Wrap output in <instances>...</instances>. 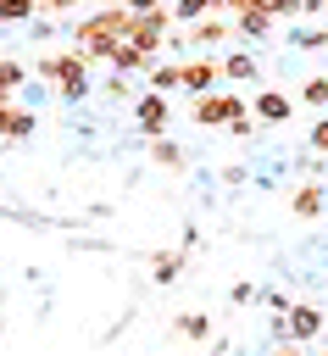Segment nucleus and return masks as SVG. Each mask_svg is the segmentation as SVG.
I'll use <instances>...</instances> for the list:
<instances>
[{"instance_id":"f257e3e1","label":"nucleus","mask_w":328,"mask_h":356,"mask_svg":"<svg viewBox=\"0 0 328 356\" xmlns=\"http://www.w3.org/2000/svg\"><path fill=\"white\" fill-rule=\"evenodd\" d=\"M28 72H39L44 83H56V95H61L67 106H78V100L89 95V61H83L78 50H44L39 61H28Z\"/></svg>"},{"instance_id":"f03ea898","label":"nucleus","mask_w":328,"mask_h":356,"mask_svg":"<svg viewBox=\"0 0 328 356\" xmlns=\"http://www.w3.org/2000/svg\"><path fill=\"white\" fill-rule=\"evenodd\" d=\"M322 328H328V317H322L311 300H289V312H278V339L311 345V339H322Z\"/></svg>"},{"instance_id":"7ed1b4c3","label":"nucleus","mask_w":328,"mask_h":356,"mask_svg":"<svg viewBox=\"0 0 328 356\" xmlns=\"http://www.w3.org/2000/svg\"><path fill=\"white\" fill-rule=\"evenodd\" d=\"M189 117H195V128H228L233 117H250L245 111V95H195V106H189Z\"/></svg>"},{"instance_id":"20e7f679","label":"nucleus","mask_w":328,"mask_h":356,"mask_svg":"<svg viewBox=\"0 0 328 356\" xmlns=\"http://www.w3.org/2000/svg\"><path fill=\"white\" fill-rule=\"evenodd\" d=\"M133 122L145 128V139H161V134H167V122H172V100H167V95H156V89L133 95Z\"/></svg>"},{"instance_id":"39448f33","label":"nucleus","mask_w":328,"mask_h":356,"mask_svg":"<svg viewBox=\"0 0 328 356\" xmlns=\"http://www.w3.org/2000/svg\"><path fill=\"white\" fill-rule=\"evenodd\" d=\"M217 78H222L217 56H183L178 61V89H189V95H211Z\"/></svg>"},{"instance_id":"423d86ee","label":"nucleus","mask_w":328,"mask_h":356,"mask_svg":"<svg viewBox=\"0 0 328 356\" xmlns=\"http://www.w3.org/2000/svg\"><path fill=\"white\" fill-rule=\"evenodd\" d=\"M289 211H295L300 222H311V217H322V211H328V189H322L317 178H306V184H300V189L289 195Z\"/></svg>"},{"instance_id":"0eeeda50","label":"nucleus","mask_w":328,"mask_h":356,"mask_svg":"<svg viewBox=\"0 0 328 356\" xmlns=\"http://www.w3.org/2000/svg\"><path fill=\"white\" fill-rule=\"evenodd\" d=\"M222 39H233V22L228 17H206V22H195V28H183V44L195 50H206V44H222Z\"/></svg>"},{"instance_id":"6e6552de","label":"nucleus","mask_w":328,"mask_h":356,"mask_svg":"<svg viewBox=\"0 0 328 356\" xmlns=\"http://www.w3.org/2000/svg\"><path fill=\"white\" fill-rule=\"evenodd\" d=\"M250 111H256L261 122H289V111H295V100H289L284 89H261V95H250Z\"/></svg>"},{"instance_id":"1a4fd4ad","label":"nucleus","mask_w":328,"mask_h":356,"mask_svg":"<svg viewBox=\"0 0 328 356\" xmlns=\"http://www.w3.org/2000/svg\"><path fill=\"white\" fill-rule=\"evenodd\" d=\"M145 150H150V161L167 167V172H183V167H189V150H183L178 139H167V134H161V139H145Z\"/></svg>"},{"instance_id":"9d476101","label":"nucleus","mask_w":328,"mask_h":356,"mask_svg":"<svg viewBox=\"0 0 328 356\" xmlns=\"http://www.w3.org/2000/svg\"><path fill=\"white\" fill-rule=\"evenodd\" d=\"M189 267V250H156L150 256V284H178Z\"/></svg>"},{"instance_id":"9b49d317","label":"nucleus","mask_w":328,"mask_h":356,"mask_svg":"<svg viewBox=\"0 0 328 356\" xmlns=\"http://www.w3.org/2000/svg\"><path fill=\"white\" fill-rule=\"evenodd\" d=\"M217 67H222V78H233V83H256V78H261V61H256L250 50H228Z\"/></svg>"},{"instance_id":"f8f14e48","label":"nucleus","mask_w":328,"mask_h":356,"mask_svg":"<svg viewBox=\"0 0 328 356\" xmlns=\"http://www.w3.org/2000/svg\"><path fill=\"white\" fill-rule=\"evenodd\" d=\"M28 89V61L22 56H0V100H17Z\"/></svg>"},{"instance_id":"ddd939ff","label":"nucleus","mask_w":328,"mask_h":356,"mask_svg":"<svg viewBox=\"0 0 328 356\" xmlns=\"http://www.w3.org/2000/svg\"><path fill=\"white\" fill-rule=\"evenodd\" d=\"M106 67H111V72H122V78H133V72H150V56H145L139 44H128V39H122V44L111 50V61H106Z\"/></svg>"},{"instance_id":"4468645a","label":"nucleus","mask_w":328,"mask_h":356,"mask_svg":"<svg viewBox=\"0 0 328 356\" xmlns=\"http://www.w3.org/2000/svg\"><path fill=\"white\" fill-rule=\"evenodd\" d=\"M172 334H178V339H195V345H206V339H211V317H206V312H178Z\"/></svg>"},{"instance_id":"2eb2a0df","label":"nucleus","mask_w":328,"mask_h":356,"mask_svg":"<svg viewBox=\"0 0 328 356\" xmlns=\"http://www.w3.org/2000/svg\"><path fill=\"white\" fill-rule=\"evenodd\" d=\"M167 11H172V22H183V28H195V22H206V17H217V0H172Z\"/></svg>"},{"instance_id":"dca6fc26","label":"nucleus","mask_w":328,"mask_h":356,"mask_svg":"<svg viewBox=\"0 0 328 356\" xmlns=\"http://www.w3.org/2000/svg\"><path fill=\"white\" fill-rule=\"evenodd\" d=\"M28 28V22H39V6L33 0H0V28Z\"/></svg>"},{"instance_id":"f3484780","label":"nucleus","mask_w":328,"mask_h":356,"mask_svg":"<svg viewBox=\"0 0 328 356\" xmlns=\"http://www.w3.org/2000/svg\"><path fill=\"white\" fill-rule=\"evenodd\" d=\"M233 33L239 39H267L272 33V17L267 11H245V17H233Z\"/></svg>"},{"instance_id":"a211bd4d","label":"nucleus","mask_w":328,"mask_h":356,"mask_svg":"<svg viewBox=\"0 0 328 356\" xmlns=\"http://www.w3.org/2000/svg\"><path fill=\"white\" fill-rule=\"evenodd\" d=\"M145 78H150V89H156V95H172V89H178V56H172V61H150V72H145Z\"/></svg>"},{"instance_id":"6ab92c4d","label":"nucleus","mask_w":328,"mask_h":356,"mask_svg":"<svg viewBox=\"0 0 328 356\" xmlns=\"http://www.w3.org/2000/svg\"><path fill=\"white\" fill-rule=\"evenodd\" d=\"M300 100L317 106V111H328V72H311V78L300 83Z\"/></svg>"},{"instance_id":"aec40b11","label":"nucleus","mask_w":328,"mask_h":356,"mask_svg":"<svg viewBox=\"0 0 328 356\" xmlns=\"http://www.w3.org/2000/svg\"><path fill=\"white\" fill-rule=\"evenodd\" d=\"M295 50H328V22L322 28H295Z\"/></svg>"},{"instance_id":"412c9836","label":"nucleus","mask_w":328,"mask_h":356,"mask_svg":"<svg viewBox=\"0 0 328 356\" xmlns=\"http://www.w3.org/2000/svg\"><path fill=\"white\" fill-rule=\"evenodd\" d=\"M33 128H39V117H33L28 106H17V122H11V145H22V139H33Z\"/></svg>"},{"instance_id":"4be33fe9","label":"nucleus","mask_w":328,"mask_h":356,"mask_svg":"<svg viewBox=\"0 0 328 356\" xmlns=\"http://www.w3.org/2000/svg\"><path fill=\"white\" fill-rule=\"evenodd\" d=\"M245 11H261V0H217V17H245Z\"/></svg>"},{"instance_id":"5701e85b","label":"nucleus","mask_w":328,"mask_h":356,"mask_svg":"<svg viewBox=\"0 0 328 356\" xmlns=\"http://www.w3.org/2000/svg\"><path fill=\"white\" fill-rule=\"evenodd\" d=\"M33 6H39V17H72L83 0H33Z\"/></svg>"},{"instance_id":"b1692460","label":"nucleus","mask_w":328,"mask_h":356,"mask_svg":"<svg viewBox=\"0 0 328 356\" xmlns=\"http://www.w3.org/2000/svg\"><path fill=\"white\" fill-rule=\"evenodd\" d=\"M106 100H133V83H128L122 72H111V78H106Z\"/></svg>"},{"instance_id":"393cba45","label":"nucleus","mask_w":328,"mask_h":356,"mask_svg":"<svg viewBox=\"0 0 328 356\" xmlns=\"http://www.w3.org/2000/svg\"><path fill=\"white\" fill-rule=\"evenodd\" d=\"M306 145H311L317 156H328V117H317V122H311V134H306Z\"/></svg>"},{"instance_id":"a878e982","label":"nucleus","mask_w":328,"mask_h":356,"mask_svg":"<svg viewBox=\"0 0 328 356\" xmlns=\"http://www.w3.org/2000/svg\"><path fill=\"white\" fill-rule=\"evenodd\" d=\"M11 122H17V100H0V145H11Z\"/></svg>"},{"instance_id":"bb28decb","label":"nucleus","mask_w":328,"mask_h":356,"mask_svg":"<svg viewBox=\"0 0 328 356\" xmlns=\"http://www.w3.org/2000/svg\"><path fill=\"white\" fill-rule=\"evenodd\" d=\"M228 300H233V306H245V300H256V284H250V278H239V284L228 289Z\"/></svg>"},{"instance_id":"cd10ccee","label":"nucleus","mask_w":328,"mask_h":356,"mask_svg":"<svg viewBox=\"0 0 328 356\" xmlns=\"http://www.w3.org/2000/svg\"><path fill=\"white\" fill-rule=\"evenodd\" d=\"M228 134H233V139H250V134H256V117H233Z\"/></svg>"},{"instance_id":"c85d7f7f","label":"nucleus","mask_w":328,"mask_h":356,"mask_svg":"<svg viewBox=\"0 0 328 356\" xmlns=\"http://www.w3.org/2000/svg\"><path fill=\"white\" fill-rule=\"evenodd\" d=\"M122 6H128V11H133V17H145V11H161V6H167V0H122Z\"/></svg>"},{"instance_id":"c756f323","label":"nucleus","mask_w":328,"mask_h":356,"mask_svg":"<svg viewBox=\"0 0 328 356\" xmlns=\"http://www.w3.org/2000/svg\"><path fill=\"white\" fill-rule=\"evenodd\" d=\"M267 356H306V350H300V345H295V339H278V345H272V350H267Z\"/></svg>"},{"instance_id":"7c9ffc66","label":"nucleus","mask_w":328,"mask_h":356,"mask_svg":"<svg viewBox=\"0 0 328 356\" xmlns=\"http://www.w3.org/2000/svg\"><path fill=\"white\" fill-rule=\"evenodd\" d=\"M322 22H328V0H322Z\"/></svg>"},{"instance_id":"2f4dec72","label":"nucleus","mask_w":328,"mask_h":356,"mask_svg":"<svg viewBox=\"0 0 328 356\" xmlns=\"http://www.w3.org/2000/svg\"><path fill=\"white\" fill-rule=\"evenodd\" d=\"M322 356H328V345H322Z\"/></svg>"}]
</instances>
